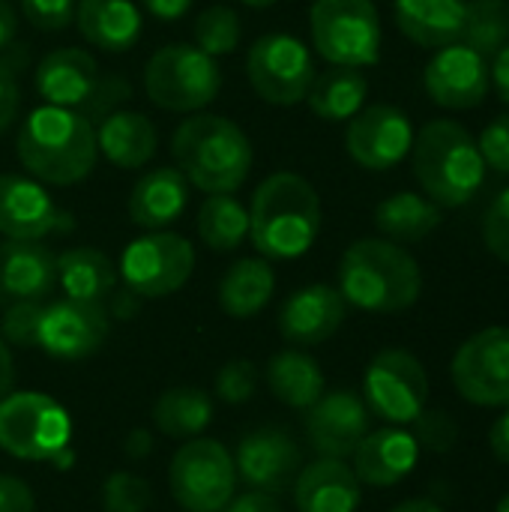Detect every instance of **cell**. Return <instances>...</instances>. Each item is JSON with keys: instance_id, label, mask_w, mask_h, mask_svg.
Returning <instances> with one entry per match:
<instances>
[{"instance_id": "cell-1", "label": "cell", "mask_w": 509, "mask_h": 512, "mask_svg": "<svg viewBox=\"0 0 509 512\" xmlns=\"http://www.w3.org/2000/svg\"><path fill=\"white\" fill-rule=\"evenodd\" d=\"M15 153L33 180L48 186H75L96 168V123L45 102L24 117Z\"/></svg>"}, {"instance_id": "cell-2", "label": "cell", "mask_w": 509, "mask_h": 512, "mask_svg": "<svg viewBox=\"0 0 509 512\" xmlns=\"http://www.w3.org/2000/svg\"><path fill=\"white\" fill-rule=\"evenodd\" d=\"M321 231V198L294 171L270 174L249 204V240L267 261L303 258Z\"/></svg>"}, {"instance_id": "cell-3", "label": "cell", "mask_w": 509, "mask_h": 512, "mask_svg": "<svg viewBox=\"0 0 509 512\" xmlns=\"http://www.w3.org/2000/svg\"><path fill=\"white\" fill-rule=\"evenodd\" d=\"M174 168L204 195L237 192L255 162L249 135L222 114H192L171 138Z\"/></svg>"}, {"instance_id": "cell-4", "label": "cell", "mask_w": 509, "mask_h": 512, "mask_svg": "<svg viewBox=\"0 0 509 512\" xmlns=\"http://www.w3.org/2000/svg\"><path fill=\"white\" fill-rule=\"evenodd\" d=\"M339 291L354 309L396 315L420 300L423 273L405 246L384 237H363L339 261Z\"/></svg>"}, {"instance_id": "cell-5", "label": "cell", "mask_w": 509, "mask_h": 512, "mask_svg": "<svg viewBox=\"0 0 509 512\" xmlns=\"http://www.w3.org/2000/svg\"><path fill=\"white\" fill-rule=\"evenodd\" d=\"M411 165L420 189L441 210L468 204L486 180L477 138L456 120H429L414 135Z\"/></svg>"}, {"instance_id": "cell-6", "label": "cell", "mask_w": 509, "mask_h": 512, "mask_svg": "<svg viewBox=\"0 0 509 512\" xmlns=\"http://www.w3.org/2000/svg\"><path fill=\"white\" fill-rule=\"evenodd\" d=\"M36 93L57 108H69L90 123L117 111L132 96L126 78L105 72L84 48H57L36 66Z\"/></svg>"}, {"instance_id": "cell-7", "label": "cell", "mask_w": 509, "mask_h": 512, "mask_svg": "<svg viewBox=\"0 0 509 512\" xmlns=\"http://www.w3.org/2000/svg\"><path fill=\"white\" fill-rule=\"evenodd\" d=\"M222 90V66L198 45L171 42L150 54L144 63L147 99L174 114H195L207 108Z\"/></svg>"}, {"instance_id": "cell-8", "label": "cell", "mask_w": 509, "mask_h": 512, "mask_svg": "<svg viewBox=\"0 0 509 512\" xmlns=\"http://www.w3.org/2000/svg\"><path fill=\"white\" fill-rule=\"evenodd\" d=\"M309 33L330 66L366 69L381 60V15L375 0H312Z\"/></svg>"}, {"instance_id": "cell-9", "label": "cell", "mask_w": 509, "mask_h": 512, "mask_svg": "<svg viewBox=\"0 0 509 512\" xmlns=\"http://www.w3.org/2000/svg\"><path fill=\"white\" fill-rule=\"evenodd\" d=\"M72 441L69 411L45 393H9L0 402V450L24 462H54Z\"/></svg>"}, {"instance_id": "cell-10", "label": "cell", "mask_w": 509, "mask_h": 512, "mask_svg": "<svg viewBox=\"0 0 509 512\" xmlns=\"http://www.w3.org/2000/svg\"><path fill=\"white\" fill-rule=\"evenodd\" d=\"M168 486L186 512H219L237 492L234 456L219 441L192 438L174 453Z\"/></svg>"}, {"instance_id": "cell-11", "label": "cell", "mask_w": 509, "mask_h": 512, "mask_svg": "<svg viewBox=\"0 0 509 512\" xmlns=\"http://www.w3.org/2000/svg\"><path fill=\"white\" fill-rule=\"evenodd\" d=\"M195 270V249L174 231H147L120 255V279L138 300H159L180 291Z\"/></svg>"}, {"instance_id": "cell-12", "label": "cell", "mask_w": 509, "mask_h": 512, "mask_svg": "<svg viewBox=\"0 0 509 512\" xmlns=\"http://www.w3.org/2000/svg\"><path fill=\"white\" fill-rule=\"evenodd\" d=\"M429 399L426 366L405 348H384L372 357L363 378V402L369 414L387 426H411Z\"/></svg>"}, {"instance_id": "cell-13", "label": "cell", "mask_w": 509, "mask_h": 512, "mask_svg": "<svg viewBox=\"0 0 509 512\" xmlns=\"http://www.w3.org/2000/svg\"><path fill=\"white\" fill-rule=\"evenodd\" d=\"M246 75L264 102L288 108L306 102L318 72L303 39L291 33H267L258 36L246 54Z\"/></svg>"}, {"instance_id": "cell-14", "label": "cell", "mask_w": 509, "mask_h": 512, "mask_svg": "<svg viewBox=\"0 0 509 512\" xmlns=\"http://www.w3.org/2000/svg\"><path fill=\"white\" fill-rule=\"evenodd\" d=\"M453 387L477 408H509V327H486L453 357Z\"/></svg>"}, {"instance_id": "cell-15", "label": "cell", "mask_w": 509, "mask_h": 512, "mask_svg": "<svg viewBox=\"0 0 509 512\" xmlns=\"http://www.w3.org/2000/svg\"><path fill=\"white\" fill-rule=\"evenodd\" d=\"M111 321L105 306L78 300H51L42 306L36 348L54 360H84L93 357L108 339Z\"/></svg>"}, {"instance_id": "cell-16", "label": "cell", "mask_w": 509, "mask_h": 512, "mask_svg": "<svg viewBox=\"0 0 509 512\" xmlns=\"http://www.w3.org/2000/svg\"><path fill=\"white\" fill-rule=\"evenodd\" d=\"M414 144V126L396 105H366L348 120L345 147L348 156L366 171L396 168Z\"/></svg>"}, {"instance_id": "cell-17", "label": "cell", "mask_w": 509, "mask_h": 512, "mask_svg": "<svg viewBox=\"0 0 509 512\" xmlns=\"http://www.w3.org/2000/svg\"><path fill=\"white\" fill-rule=\"evenodd\" d=\"M423 87L435 105L447 111H468L483 105L492 87L489 60L474 48L453 42L438 48V54L426 63Z\"/></svg>"}, {"instance_id": "cell-18", "label": "cell", "mask_w": 509, "mask_h": 512, "mask_svg": "<svg viewBox=\"0 0 509 512\" xmlns=\"http://www.w3.org/2000/svg\"><path fill=\"white\" fill-rule=\"evenodd\" d=\"M303 468V456L297 441L285 429H255L240 438L234 453L237 480H243L255 492L282 495L294 486Z\"/></svg>"}, {"instance_id": "cell-19", "label": "cell", "mask_w": 509, "mask_h": 512, "mask_svg": "<svg viewBox=\"0 0 509 512\" xmlns=\"http://www.w3.org/2000/svg\"><path fill=\"white\" fill-rule=\"evenodd\" d=\"M369 408L354 390L324 393L306 408V438L321 459H348L369 435Z\"/></svg>"}, {"instance_id": "cell-20", "label": "cell", "mask_w": 509, "mask_h": 512, "mask_svg": "<svg viewBox=\"0 0 509 512\" xmlns=\"http://www.w3.org/2000/svg\"><path fill=\"white\" fill-rule=\"evenodd\" d=\"M66 225V213L30 174H0V234L6 240H42Z\"/></svg>"}, {"instance_id": "cell-21", "label": "cell", "mask_w": 509, "mask_h": 512, "mask_svg": "<svg viewBox=\"0 0 509 512\" xmlns=\"http://www.w3.org/2000/svg\"><path fill=\"white\" fill-rule=\"evenodd\" d=\"M348 318V303L333 285H306L279 309V333L294 348H315L339 333Z\"/></svg>"}, {"instance_id": "cell-22", "label": "cell", "mask_w": 509, "mask_h": 512, "mask_svg": "<svg viewBox=\"0 0 509 512\" xmlns=\"http://www.w3.org/2000/svg\"><path fill=\"white\" fill-rule=\"evenodd\" d=\"M57 288V255L42 240L0 243V303H45Z\"/></svg>"}, {"instance_id": "cell-23", "label": "cell", "mask_w": 509, "mask_h": 512, "mask_svg": "<svg viewBox=\"0 0 509 512\" xmlns=\"http://www.w3.org/2000/svg\"><path fill=\"white\" fill-rule=\"evenodd\" d=\"M420 444L405 426H384L369 432L354 450V474L360 486L390 489L414 474L420 462Z\"/></svg>"}, {"instance_id": "cell-24", "label": "cell", "mask_w": 509, "mask_h": 512, "mask_svg": "<svg viewBox=\"0 0 509 512\" xmlns=\"http://www.w3.org/2000/svg\"><path fill=\"white\" fill-rule=\"evenodd\" d=\"M297 512H357L360 507V480L345 459H318L300 468L294 480Z\"/></svg>"}, {"instance_id": "cell-25", "label": "cell", "mask_w": 509, "mask_h": 512, "mask_svg": "<svg viewBox=\"0 0 509 512\" xmlns=\"http://www.w3.org/2000/svg\"><path fill=\"white\" fill-rule=\"evenodd\" d=\"M189 204V183L177 168H153L138 177L129 192V219L147 231H165L183 216Z\"/></svg>"}, {"instance_id": "cell-26", "label": "cell", "mask_w": 509, "mask_h": 512, "mask_svg": "<svg viewBox=\"0 0 509 512\" xmlns=\"http://www.w3.org/2000/svg\"><path fill=\"white\" fill-rule=\"evenodd\" d=\"M75 27L87 45L120 54L141 39V9L132 0H78Z\"/></svg>"}, {"instance_id": "cell-27", "label": "cell", "mask_w": 509, "mask_h": 512, "mask_svg": "<svg viewBox=\"0 0 509 512\" xmlns=\"http://www.w3.org/2000/svg\"><path fill=\"white\" fill-rule=\"evenodd\" d=\"M96 144L99 153L123 171H138L156 156V126L147 114L141 111H111L108 117L99 120L96 129Z\"/></svg>"}, {"instance_id": "cell-28", "label": "cell", "mask_w": 509, "mask_h": 512, "mask_svg": "<svg viewBox=\"0 0 509 512\" xmlns=\"http://www.w3.org/2000/svg\"><path fill=\"white\" fill-rule=\"evenodd\" d=\"M465 12L468 0H393L399 30L423 48H444L459 42Z\"/></svg>"}, {"instance_id": "cell-29", "label": "cell", "mask_w": 509, "mask_h": 512, "mask_svg": "<svg viewBox=\"0 0 509 512\" xmlns=\"http://www.w3.org/2000/svg\"><path fill=\"white\" fill-rule=\"evenodd\" d=\"M117 267L114 261L90 246H75L57 255V285L63 297L78 303L105 306L117 288Z\"/></svg>"}, {"instance_id": "cell-30", "label": "cell", "mask_w": 509, "mask_h": 512, "mask_svg": "<svg viewBox=\"0 0 509 512\" xmlns=\"http://www.w3.org/2000/svg\"><path fill=\"white\" fill-rule=\"evenodd\" d=\"M276 291V273L267 258L234 261L219 282V306L231 318H255Z\"/></svg>"}, {"instance_id": "cell-31", "label": "cell", "mask_w": 509, "mask_h": 512, "mask_svg": "<svg viewBox=\"0 0 509 512\" xmlns=\"http://www.w3.org/2000/svg\"><path fill=\"white\" fill-rule=\"evenodd\" d=\"M267 387L282 405L306 411L324 396V372L306 351L285 348L267 363Z\"/></svg>"}, {"instance_id": "cell-32", "label": "cell", "mask_w": 509, "mask_h": 512, "mask_svg": "<svg viewBox=\"0 0 509 512\" xmlns=\"http://www.w3.org/2000/svg\"><path fill=\"white\" fill-rule=\"evenodd\" d=\"M366 96H369V81L363 69L330 66L327 72L315 75L306 105L324 123H342V120H351L366 105Z\"/></svg>"}, {"instance_id": "cell-33", "label": "cell", "mask_w": 509, "mask_h": 512, "mask_svg": "<svg viewBox=\"0 0 509 512\" xmlns=\"http://www.w3.org/2000/svg\"><path fill=\"white\" fill-rule=\"evenodd\" d=\"M441 219V207L417 192H396L375 207L378 231L384 234V240H393L399 246L423 243L441 225Z\"/></svg>"}, {"instance_id": "cell-34", "label": "cell", "mask_w": 509, "mask_h": 512, "mask_svg": "<svg viewBox=\"0 0 509 512\" xmlns=\"http://www.w3.org/2000/svg\"><path fill=\"white\" fill-rule=\"evenodd\" d=\"M213 420V396L198 387L165 390L153 405V423L162 435L177 441L198 438Z\"/></svg>"}, {"instance_id": "cell-35", "label": "cell", "mask_w": 509, "mask_h": 512, "mask_svg": "<svg viewBox=\"0 0 509 512\" xmlns=\"http://www.w3.org/2000/svg\"><path fill=\"white\" fill-rule=\"evenodd\" d=\"M195 231L201 243L213 252H234L249 237V207L234 198V192L207 195L195 216Z\"/></svg>"}, {"instance_id": "cell-36", "label": "cell", "mask_w": 509, "mask_h": 512, "mask_svg": "<svg viewBox=\"0 0 509 512\" xmlns=\"http://www.w3.org/2000/svg\"><path fill=\"white\" fill-rule=\"evenodd\" d=\"M459 42L492 60L509 42V0H468Z\"/></svg>"}, {"instance_id": "cell-37", "label": "cell", "mask_w": 509, "mask_h": 512, "mask_svg": "<svg viewBox=\"0 0 509 512\" xmlns=\"http://www.w3.org/2000/svg\"><path fill=\"white\" fill-rule=\"evenodd\" d=\"M192 36H195V45L201 51H207L210 57L219 60V57L237 51L240 36H243V24L231 6L216 3V6H207L198 12V18L192 24Z\"/></svg>"}, {"instance_id": "cell-38", "label": "cell", "mask_w": 509, "mask_h": 512, "mask_svg": "<svg viewBox=\"0 0 509 512\" xmlns=\"http://www.w3.org/2000/svg\"><path fill=\"white\" fill-rule=\"evenodd\" d=\"M153 504V489L144 477L132 471H114L102 486L105 512H147Z\"/></svg>"}, {"instance_id": "cell-39", "label": "cell", "mask_w": 509, "mask_h": 512, "mask_svg": "<svg viewBox=\"0 0 509 512\" xmlns=\"http://www.w3.org/2000/svg\"><path fill=\"white\" fill-rule=\"evenodd\" d=\"M411 435L420 444V450L429 453H450L459 441V423L453 414L438 408H423V414L411 423Z\"/></svg>"}, {"instance_id": "cell-40", "label": "cell", "mask_w": 509, "mask_h": 512, "mask_svg": "<svg viewBox=\"0 0 509 512\" xmlns=\"http://www.w3.org/2000/svg\"><path fill=\"white\" fill-rule=\"evenodd\" d=\"M42 306L45 303H33V300L9 303L3 309V321H0L3 342L15 345V348H36V330H39Z\"/></svg>"}, {"instance_id": "cell-41", "label": "cell", "mask_w": 509, "mask_h": 512, "mask_svg": "<svg viewBox=\"0 0 509 512\" xmlns=\"http://www.w3.org/2000/svg\"><path fill=\"white\" fill-rule=\"evenodd\" d=\"M258 390V366L252 360H231L216 375V396L228 405H246Z\"/></svg>"}, {"instance_id": "cell-42", "label": "cell", "mask_w": 509, "mask_h": 512, "mask_svg": "<svg viewBox=\"0 0 509 512\" xmlns=\"http://www.w3.org/2000/svg\"><path fill=\"white\" fill-rule=\"evenodd\" d=\"M75 6L78 0H21L24 18L45 33L66 30L75 21Z\"/></svg>"}, {"instance_id": "cell-43", "label": "cell", "mask_w": 509, "mask_h": 512, "mask_svg": "<svg viewBox=\"0 0 509 512\" xmlns=\"http://www.w3.org/2000/svg\"><path fill=\"white\" fill-rule=\"evenodd\" d=\"M477 147H480L486 168L498 174H509V114H498L495 120L486 123Z\"/></svg>"}, {"instance_id": "cell-44", "label": "cell", "mask_w": 509, "mask_h": 512, "mask_svg": "<svg viewBox=\"0 0 509 512\" xmlns=\"http://www.w3.org/2000/svg\"><path fill=\"white\" fill-rule=\"evenodd\" d=\"M483 240L498 261L509 264V186L492 201L483 219Z\"/></svg>"}, {"instance_id": "cell-45", "label": "cell", "mask_w": 509, "mask_h": 512, "mask_svg": "<svg viewBox=\"0 0 509 512\" xmlns=\"http://www.w3.org/2000/svg\"><path fill=\"white\" fill-rule=\"evenodd\" d=\"M18 111H21L18 72H15V63L0 57V135L18 120Z\"/></svg>"}, {"instance_id": "cell-46", "label": "cell", "mask_w": 509, "mask_h": 512, "mask_svg": "<svg viewBox=\"0 0 509 512\" xmlns=\"http://www.w3.org/2000/svg\"><path fill=\"white\" fill-rule=\"evenodd\" d=\"M0 512H36L33 489L12 474H0Z\"/></svg>"}, {"instance_id": "cell-47", "label": "cell", "mask_w": 509, "mask_h": 512, "mask_svg": "<svg viewBox=\"0 0 509 512\" xmlns=\"http://www.w3.org/2000/svg\"><path fill=\"white\" fill-rule=\"evenodd\" d=\"M219 512H285L276 495H267V492H243V495H234L225 507Z\"/></svg>"}, {"instance_id": "cell-48", "label": "cell", "mask_w": 509, "mask_h": 512, "mask_svg": "<svg viewBox=\"0 0 509 512\" xmlns=\"http://www.w3.org/2000/svg\"><path fill=\"white\" fill-rule=\"evenodd\" d=\"M489 450L498 462L509 465V408L492 423L489 429Z\"/></svg>"}, {"instance_id": "cell-49", "label": "cell", "mask_w": 509, "mask_h": 512, "mask_svg": "<svg viewBox=\"0 0 509 512\" xmlns=\"http://www.w3.org/2000/svg\"><path fill=\"white\" fill-rule=\"evenodd\" d=\"M141 3L159 21H177L192 9V0H141Z\"/></svg>"}, {"instance_id": "cell-50", "label": "cell", "mask_w": 509, "mask_h": 512, "mask_svg": "<svg viewBox=\"0 0 509 512\" xmlns=\"http://www.w3.org/2000/svg\"><path fill=\"white\" fill-rule=\"evenodd\" d=\"M489 72H492V84H495V90H498V96H501V102H507L509 105V42L492 57V66H489Z\"/></svg>"}, {"instance_id": "cell-51", "label": "cell", "mask_w": 509, "mask_h": 512, "mask_svg": "<svg viewBox=\"0 0 509 512\" xmlns=\"http://www.w3.org/2000/svg\"><path fill=\"white\" fill-rule=\"evenodd\" d=\"M18 33V12L9 0H0V51H6L15 42Z\"/></svg>"}, {"instance_id": "cell-52", "label": "cell", "mask_w": 509, "mask_h": 512, "mask_svg": "<svg viewBox=\"0 0 509 512\" xmlns=\"http://www.w3.org/2000/svg\"><path fill=\"white\" fill-rule=\"evenodd\" d=\"M12 384H15V363H12V351H9V345L3 342V336H0V402L12 393Z\"/></svg>"}, {"instance_id": "cell-53", "label": "cell", "mask_w": 509, "mask_h": 512, "mask_svg": "<svg viewBox=\"0 0 509 512\" xmlns=\"http://www.w3.org/2000/svg\"><path fill=\"white\" fill-rule=\"evenodd\" d=\"M150 450H153V438H150V432H144V429H135V432L126 438V444H123V453H126L129 459H144Z\"/></svg>"}, {"instance_id": "cell-54", "label": "cell", "mask_w": 509, "mask_h": 512, "mask_svg": "<svg viewBox=\"0 0 509 512\" xmlns=\"http://www.w3.org/2000/svg\"><path fill=\"white\" fill-rule=\"evenodd\" d=\"M390 512H444L435 501L429 498H411V501H402L399 507H393Z\"/></svg>"}, {"instance_id": "cell-55", "label": "cell", "mask_w": 509, "mask_h": 512, "mask_svg": "<svg viewBox=\"0 0 509 512\" xmlns=\"http://www.w3.org/2000/svg\"><path fill=\"white\" fill-rule=\"evenodd\" d=\"M243 6H252V9H267V6H273V3H279V0H240Z\"/></svg>"}, {"instance_id": "cell-56", "label": "cell", "mask_w": 509, "mask_h": 512, "mask_svg": "<svg viewBox=\"0 0 509 512\" xmlns=\"http://www.w3.org/2000/svg\"><path fill=\"white\" fill-rule=\"evenodd\" d=\"M495 512H509V495L507 498H501V504H498V510Z\"/></svg>"}]
</instances>
